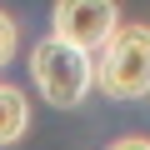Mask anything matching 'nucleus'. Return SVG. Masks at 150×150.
I'll list each match as a JSON object with an SVG mask.
<instances>
[{
  "label": "nucleus",
  "mask_w": 150,
  "mask_h": 150,
  "mask_svg": "<svg viewBox=\"0 0 150 150\" xmlns=\"http://www.w3.org/2000/svg\"><path fill=\"white\" fill-rule=\"evenodd\" d=\"M95 85L110 100L150 95V25H120L95 60Z\"/></svg>",
  "instance_id": "1"
},
{
  "label": "nucleus",
  "mask_w": 150,
  "mask_h": 150,
  "mask_svg": "<svg viewBox=\"0 0 150 150\" xmlns=\"http://www.w3.org/2000/svg\"><path fill=\"white\" fill-rule=\"evenodd\" d=\"M30 125V105L15 85H0V145H15Z\"/></svg>",
  "instance_id": "4"
},
{
  "label": "nucleus",
  "mask_w": 150,
  "mask_h": 150,
  "mask_svg": "<svg viewBox=\"0 0 150 150\" xmlns=\"http://www.w3.org/2000/svg\"><path fill=\"white\" fill-rule=\"evenodd\" d=\"M15 45H20V30H15V20H10L5 10H0V65L15 55Z\"/></svg>",
  "instance_id": "5"
},
{
  "label": "nucleus",
  "mask_w": 150,
  "mask_h": 150,
  "mask_svg": "<svg viewBox=\"0 0 150 150\" xmlns=\"http://www.w3.org/2000/svg\"><path fill=\"white\" fill-rule=\"evenodd\" d=\"M30 75H35V90L55 105V110H70V105H80L85 90L95 85V65L85 50H75L65 40H40L30 50Z\"/></svg>",
  "instance_id": "2"
},
{
  "label": "nucleus",
  "mask_w": 150,
  "mask_h": 150,
  "mask_svg": "<svg viewBox=\"0 0 150 150\" xmlns=\"http://www.w3.org/2000/svg\"><path fill=\"white\" fill-rule=\"evenodd\" d=\"M115 30H120L115 0H55V40L90 55V50H105Z\"/></svg>",
  "instance_id": "3"
},
{
  "label": "nucleus",
  "mask_w": 150,
  "mask_h": 150,
  "mask_svg": "<svg viewBox=\"0 0 150 150\" xmlns=\"http://www.w3.org/2000/svg\"><path fill=\"white\" fill-rule=\"evenodd\" d=\"M110 150H150V140H145V135H125V140H115Z\"/></svg>",
  "instance_id": "6"
}]
</instances>
